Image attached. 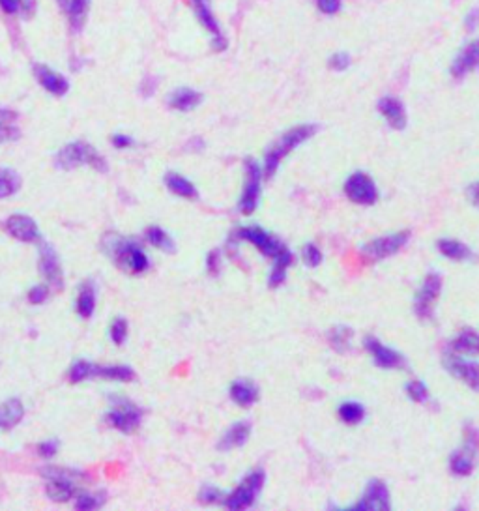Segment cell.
<instances>
[{"instance_id": "816d5d0a", "label": "cell", "mask_w": 479, "mask_h": 511, "mask_svg": "<svg viewBox=\"0 0 479 511\" xmlns=\"http://www.w3.org/2000/svg\"><path fill=\"white\" fill-rule=\"evenodd\" d=\"M0 8L6 13L19 12V0H0Z\"/></svg>"}, {"instance_id": "7dc6e473", "label": "cell", "mask_w": 479, "mask_h": 511, "mask_svg": "<svg viewBox=\"0 0 479 511\" xmlns=\"http://www.w3.org/2000/svg\"><path fill=\"white\" fill-rule=\"evenodd\" d=\"M57 449H58L57 440H45L38 446V454L41 455V457H45V459H49V457H53V455L57 454Z\"/></svg>"}, {"instance_id": "7bdbcfd3", "label": "cell", "mask_w": 479, "mask_h": 511, "mask_svg": "<svg viewBox=\"0 0 479 511\" xmlns=\"http://www.w3.org/2000/svg\"><path fill=\"white\" fill-rule=\"evenodd\" d=\"M348 66H350V55H348V53L339 51L335 53V55H332V58H330V68H332V70L345 71Z\"/></svg>"}, {"instance_id": "5bb4252c", "label": "cell", "mask_w": 479, "mask_h": 511, "mask_svg": "<svg viewBox=\"0 0 479 511\" xmlns=\"http://www.w3.org/2000/svg\"><path fill=\"white\" fill-rule=\"evenodd\" d=\"M238 240H243V242H250L255 245L256 250L261 251L262 255L270 257V259H275L279 255L287 245L281 243L275 236H272L266 230L259 229V227H245V229H240L236 232Z\"/></svg>"}, {"instance_id": "f6af8a7d", "label": "cell", "mask_w": 479, "mask_h": 511, "mask_svg": "<svg viewBox=\"0 0 479 511\" xmlns=\"http://www.w3.org/2000/svg\"><path fill=\"white\" fill-rule=\"evenodd\" d=\"M49 298V287L45 285H36L28 290V301L30 304H44Z\"/></svg>"}, {"instance_id": "8992f818", "label": "cell", "mask_w": 479, "mask_h": 511, "mask_svg": "<svg viewBox=\"0 0 479 511\" xmlns=\"http://www.w3.org/2000/svg\"><path fill=\"white\" fill-rule=\"evenodd\" d=\"M479 447V431L467 427V442L449 457V468L455 476H470L476 468V455Z\"/></svg>"}, {"instance_id": "d6a6232c", "label": "cell", "mask_w": 479, "mask_h": 511, "mask_svg": "<svg viewBox=\"0 0 479 511\" xmlns=\"http://www.w3.org/2000/svg\"><path fill=\"white\" fill-rule=\"evenodd\" d=\"M337 414L341 422L348 423V425H358V423L364 422L365 409L364 405L358 401H345L341 402Z\"/></svg>"}, {"instance_id": "74e56055", "label": "cell", "mask_w": 479, "mask_h": 511, "mask_svg": "<svg viewBox=\"0 0 479 511\" xmlns=\"http://www.w3.org/2000/svg\"><path fill=\"white\" fill-rule=\"evenodd\" d=\"M92 365L90 362L86 360H79L75 364L71 365L70 373H68V378H70V382L77 384V382H83V380H88L92 378Z\"/></svg>"}, {"instance_id": "7c38bea8", "label": "cell", "mask_w": 479, "mask_h": 511, "mask_svg": "<svg viewBox=\"0 0 479 511\" xmlns=\"http://www.w3.org/2000/svg\"><path fill=\"white\" fill-rule=\"evenodd\" d=\"M444 367L449 375L459 378L467 384L468 388L473 391H479V364L476 362H468L460 354H446L444 356Z\"/></svg>"}, {"instance_id": "ffe728a7", "label": "cell", "mask_w": 479, "mask_h": 511, "mask_svg": "<svg viewBox=\"0 0 479 511\" xmlns=\"http://www.w3.org/2000/svg\"><path fill=\"white\" fill-rule=\"evenodd\" d=\"M378 111L384 116V120L390 124L393 129H404L406 126V109L401 100L386 96L378 102Z\"/></svg>"}, {"instance_id": "cb8c5ba5", "label": "cell", "mask_w": 479, "mask_h": 511, "mask_svg": "<svg viewBox=\"0 0 479 511\" xmlns=\"http://www.w3.org/2000/svg\"><path fill=\"white\" fill-rule=\"evenodd\" d=\"M451 351L460 356H476L479 354V333L472 328H467L451 341Z\"/></svg>"}, {"instance_id": "277c9868", "label": "cell", "mask_w": 479, "mask_h": 511, "mask_svg": "<svg viewBox=\"0 0 479 511\" xmlns=\"http://www.w3.org/2000/svg\"><path fill=\"white\" fill-rule=\"evenodd\" d=\"M408 238L410 232H406V230L386 234V236L373 238L370 242H367L361 248V257L367 262H380L403 250L406 242H408Z\"/></svg>"}, {"instance_id": "c3c4849f", "label": "cell", "mask_w": 479, "mask_h": 511, "mask_svg": "<svg viewBox=\"0 0 479 511\" xmlns=\"http://www.w3.org/2000/svg\"><path fill=\"white\" fill-rule=\"evenodd\" d=\"M206 266L210 270L212 275H218L219 268H221V257H219V251H212L208 259H206Z\"/></svg>"}, {"instance_id": "8d00e7d4", "label": "cell", "mask_w": 479, "mask_h": 511, "mask_svg": "<svg viewBox=\"0 0 479 511\" xmlns=\"http://www.w3.org/2000/svg\"><path fill=\"white\" fill-rule=\"evenodd\" d=\"M21 178L10 169H0V198L10 197L19 189Z\"/></svg>"}, {"instance_id": "e0dca14e", "label": "cell", "mask_w": 479, "mask_h": 511, "mask_svg": "<svg viewBox=\"0 0 479 511\" xmlns=\"http://www.w3.org/2000/svg\"><path fill=\"white\" fill-rule=\"evenodd\" d=\"M34 75L39 81V84L44 86L49 94L53 96H64L66 92L70 90V83L64 75H60L58 71L47 68L45 64L34 66Z\"/></svg>"}, {"instance_id": "d590c367", "label": "cell", "mask_w": 479, "mask_h": 511, "mask_svg": "<svg viewBox=\"0 0 479 511\" xmlns=\"http://www.w3.org/2000/svg\"><path fill=\"white\" fill-rule=\"evenodd\" d=\"M147 240L152 243L153 248H158V250L167 251V253L174 251L173 238L169 236L161 227H150V229L147 230Z\"/></svg>"}, {"instance_id": "7a4b0ae2", "label": "cell", "mask_w": 479, "mask_h": 511, "mask_svg": "<svg viewBox=\"0 0 479 511\" xmlns=\"http://www.w3.org/2000/svg\"><path fill=\"white\" fill-rule=\"evenodd\" d=\"M103 248H105V251H107L113 259H115L116 264H118L122 270H126V272L142 274V272H147L148 266H150V261H148L147 253H144L137 243L131 242V240L118 238L116 234H113V236L103 240Z\"/></svg>"}, {"instance_id": "8fae6325", "label": "cell", "mask_w": 479, "mask_h": 511, "mask_svg": "<svg viewBox=\"0 0 479 511\" xmlns=\"http://www.w3.org/2000/svg\"><path fill=\"white\" fill-rule=\"evenodd\" d=\"M105 420H107L111 427L129 435V433L137 431L139 425H141V412L131 402L120 399V401H116V405H113V409L107 412Z\"/></svg>"}, {"instance_id": "60d3db41", "label": "cell", "mask_w": 479, "mask_h": 511, "mask_svg": "<svg viewBox=\"0 0 479 511\" xmlns=\"http://www.w3.org/2000/svg\"><path fill=\"white\" fill-rule=\"evenodd\" d=\"M103 504V496H97L94 492H81L77 494L75 508L77 510H96L97 505Z\"/></svg>"}, {"instance_id": "db71d44e", "label": "cell", "mask_w": 479, "mask_h": 511, "mask_svg": "<svg viewBox=\"0 0 479 511\" xmlns=\"http://www.w3.org/2000/svg\"><path fill=\"white\" fill-rule=\"evenodd\" d=\"M34 0H21L19 2V8H23V12L26 13V15H32L34 13Z\"/></svg>"}, {"instance_id": "6da1fadb", "label": "cell", "mask_w": 479, "mask_h": 511, "mask_svg": "<svg viewBox=\"0 0 479 511\" xmlns=\"http://www.w3.org/2000/svg\"><path fill=\"white\" fill-rule=\"evenodd\" d=\"M314 133H317V126H313V124H301V126H296V128L285 131V133L268 148V152H266L264 165H262L264 174H266L268 178L270 176H274L279 163L287 158L288 154L292 152L294 148L300 147V145H303L306 141H309Z\"/></svg>"}, {"instance_id": "836d02e7", "label": "cell", "mask_w": 479, "mask_h": 511, "mask_svg": "<svg viewBox=\"0 0 479 511\" xmlns=\"http://www.w3.org/2000/svg\"><path fill=\"white\" fill-rule=\"evenodd\" d=\"M15 118L17 115L12 111L0 109V142L13 141L19 137V129L15 126Z\"/></svg>"}, {"instance_id": "44dd1931", "label": "cell", "mask_w": 479, "mask_h": 511, "mask_svg": "<svg viewBox=\"0 0 479 511\" xmlns=\"http://www.w3.org/2000/svg\"><path fill=\"white\" fill-rule=\"evenodd\" d=\"M479 66V39L472 41V44H468L462 51L457 55V58L453 60V64H451V73L453 77H464L467 73H470L472 70H476Z\"/></svg>"}, {"instance_id": "7402d4cb", "label": "cell", "mask_w": 479, "mask_h": 511, "mask_svg": "<svg viewBox=\"0 0 479 511\" xmlns=\"http://www.w3.org/2000/svg\"><path fill=\"white\" fill-rule=\"evenodd\" d=\"M200 102H203V94L193 89H185V86L171 92V96L167 100L171 109L182 111V113H185V111H193L195 107H198V103Z\"/></svg>"}, {"instance_id": "f5cc1de1", "label": "cell", "mask_w": 479, "mask_h": 511, "mask_svg": "<svg viewBox=\"0 0 479 511\" xmlns=\"http://www.w3.org/2000/svg\"><path fill=\"white\" fill-rule=\"evenodd\" d=\"M468 197H470V201L473 203V206H478L479 208V182H476V184H472L468 187Z\"/></svg>"}, {"instance_id": "f907efd6", "label": "cell", "mask_w": 479, "mask_h": 511, "mask_svg": "<svg viewBox=\"0 0 479 511\" xmlns=\"http://www.w3.org/2000/svg\"><path fill=\"white\" fill-rule=\"evenodd\" d=\"M478 25H479V10H472V12L467 15V19H464V26H467L468 30H476V26Z\"/></svg>"}, {"instance_id": "ac0fdd59", "label": "cell", "mask_w": 479, "mask_h": 511, "mask_svg": "<svg viewBox=\"0 0 479 511\" xmlns=\"http://www.w3.org/2000/svg\"><path fill=\"white\" fill-rule=\"evenodd\" d=\"M39 268H41V274H44L45 281L49 283L51 287H55L57 290L62 288V270H60V262H58L55 251H53L51 245L47 243H41V257H39Z\"/></svg>"}, {"instance_id": "f546056e", "label": "cell", "mask_w": 479, "mask_h": 511, "mask_svg": "<svg viewBox=\"0 0 479 511\" xmlns=\"http://www.w3.org/2000/svg\"><path fill=\"white\" fill-rule=\"evenodd\" d=\"M165 185L167 189L171 193H174L176 197L182 198H197V187L189 182L187 178H184L182 174L178 173H169L165 176Z\"/></svg>"}, {"instance_id": "b9f144b4", "label": "cell", "mask_w": 479, "mask_h": 511, "mask_svg": "<svg viewBox=\"0 0 479 511\" xmlns=\"http://www.w3.org/2000/svg\"><path fill=\"white\" fill-rule=\"evenodd\" d=\"M111 339L115 345H124V341L128 337V322L124 319H116L113 324H111Z\"/></svg>"}, {"instance_id": "ee69618b", "label": "cell", "mask_w": 479, "mask_h": 511, "mask_svg": "<svg viewBox=\"0 0 479 511\" xmlns=\"http://www.w3.org/2000/svg\"><path fill=\"white\" fill-rule=\"evenodd\" d=\"M200 500L205 504H216V502H225V494L216 487H205L200 491Z\"/></svg>"}, {"instance_id": "bcb514c9", "label": "cell", "mask_w": 479, "mask_h": 511, "mask_svg": "<svg viewBox=\"0 0 479 511\" xmlns=\"http://www.w3.org/2000/svg\"><path fill=\"white\" fill-rule=\"evenodd\" d=\"M317 6L322 13L333 15L341 10V0H317Z\"/></svg>"}, {"instance_id": "4316f807", "label": "cell", "mask_w": 479, "mask_h": 511, "mask_svg": "<svg viewBox=\"0 0 479 511\" xmlns=\"http://www.w3.org/2000/svg\"><path fill=\"white\" fill-rule=\"evenodd\" d=\"M250 433H251L250 423L245 422L234 423V425L223 435V438L219 442V447H221L223 452H229V449L243 446V444L247 442V438H250Z\"/></svg>"}, {"instance_id": "f35d334b", "label": "cell", "mask_w": 479, "mask_h": 511, "mask_svg": "<svg viewBox=\"0 0 479 511\" xmlns=\"http://www.w3.org/2000/svg\"><path fill=\"white\" fill-rule=\"evenodd\" d=\"M406 396H408L414 402H420V405L429 401L427 384L422 382V380H410V382L406 384Z\"/></svg>"}, {"instance_id": "3957f363", "label": "cell", "mask_w": 479, "mask_h": 511, "mask_svg": "<svg viewBox=\"0 0 479 511\" xmlns=\"http://www.w3.org/2000/svg\"><path fill=\"white\" fill-rule=\"evenodd\" d=\"M57 165L60 169H75V167L88 165L96 171H107V161L96 148L88 142L75 141L66 145L57 154Z\"/></svg>"}, {"instance_id": "484cf974", "label": "cell", "mask_w": 479, "mask_h": 511, "mask_svg": "<svg viewBox=\"0 0 479 511\" xmlns=\"http://www.w3.org/2000/svg\"><path fill=\"white\" fill-rule=\"evenodd\" d=\"M77 313L81 319H90L96 309V288L90 281H84L77 294Z\"/></svg>"}, {"instance_id": "4dcf8cb0", "label": "cell", "mask_w": 479, "mask_h": 511, "mask_svg": "<svg viewBox=\"0 0 479 511\" xmlns=\"http://www.w3.org/2000/svg\"><path fill=\"white\" fill-rule=\"evenodd\" d=\"M290 264H292V253H290L288 248H285V250L274 259V268H272L268 277L270 287H279V285L287 279V270Z\"/></svg>"}, {"instance_id": "603a6c76", "label": "cell", "mask_w": 479, "mask_h": 511, "mask_svg": "<svg viewBox=\"0 0 479 511\" xmlns=\"http://www.w3.org/2000/svg\"><path fill=\"white\" fill-rule=\"evenodd\" d=\"M58 4L66 13V17L70 21L73 30L83 28L84 21H86V13H88V0H58Z\"/></svg>"}, {"instance_id": "5b68a950", "label": "cell", "mask_w": 479, "mask_h": 511, "mask_svg": "<svg viewBox=\"0 0 479 511\" xmlns=\"http://www.w3.org/2000/svg\"><path fill=\"white\" fill-rule=\"evenodd\" d=\"M264 487V472L262 470H253L250 476H245L240 485L225 496L223 504L229 510H243V508H250L255 502L256 494L261 492Z\"/></svg>"}, {"instance_id": "ab89813d", "label": "cell", "mask_w": 479, "mask_h": 511, "mask_svg": "<svg viewBox=\"0 0 479 511\" xmlns=\"http://www.w3.org/2000/svg\"><path fill=\"white\" fill-rule=\"evenodd\" d=\"M301 259L306 262V266L317 268V266H320V262H322V251L314 243H307V245H303V250H301Z\"/></svg>"}, {"instance_id": "ba28073f", "label": "cell", "mask_w": 479, "mask_h": 511, "mask_svg": "<svg viewBox=\"0 0 479 511\" xmlns=\"http://www.w3.org/2000/svg\"><path fill=\"white\" fill-rule=\"evenodd\" d=\"M345 195L356 205L370 206L378 201V187L369 174L358 171L345 180Z\"/></svg>"}, {"instance_id": "83f0119b", "label": "cell", "mask_w": 479, "mask_h": 511, "mask_svg": "<svg viewBox=\"0 0 479 511\" xmlns=\"http://www.w3.org/2000/svg\"><path fill=\"white\" fill-rule=\"evenodd\" d=\"M25 416V407L19 399H10V401L0 405V429H12L23 420Z\"/></svg>"}, {"instance_id": "30bf717a", "label": "cell", "mask_w": 479, "mask_h": 511, "mask_svg": "<svg viewBox=\"0 0 479 511\" xmlns=\"http://www.w3.org/2000/svg\"><path fill=\"white\" fill-rule=\"evenodd\" d=\"M391 508V496L388 485L380 479H370L365 487L364 496L354 505L348 508V511H384Z\"/></svg>"}, {"instance_id": "d6986e66", "label": "cell", "mask_w": 479, "mask_h": 511, "mask_svg": "<svg viewBox=\"0 0 479 511\" xmlns=\"http://www.w3.org/2000/svg\"><path fill=\"white\" fill-rule=\"evenodd\" d=\"M47 496L55 502H68L73 499L75 494V483L70 476H66L64 472H53L47 478Z\"/></svg>"}, {"instance_id": "e575fe53", "label": "cell", "mask_w": 479, "mask_h": 511, "mask_svg": "<svg viewBox=\"0 0 479 511\" xmlns=\"http://www.w3.org/2000/svg\"><path fill=\"white\" fill-rule=\"evenodd\" d=\"M354 332L346 326H335L330 330V343L337 352H348L352 349Z\"/></svg>"}, {"instance_id": "1f68e13d", "label": "cell", "mask_w": 479, "mask_h": 511, "mask_svg": "<svg viewBox=\"0 0 479 511\" xmlns=\"http://www.w3.org/2000/svg\"><path fill=\"white\" fill-rule=\"evenodd\" d=\"M438 251L446 259H451V261H468L472 257L470 248L459 242V240H453V238H442L438 242Z\"/></svg>"}, {"instance_id": "681fc988", "label": "cell", "mask_w": 479, "mask_h": 511, "mask_svg": "<svg viewBox=\"0 0 479 511\" xmlns=\"http://www.w3.org/2000/svg\"><path fill=\"white\" fill-rule=\"evenodd\" d=\"M111 142H113L116 148H120V150H122V148L131 147V145H133V139H131L129 135L116 133V135H113V137H111Z\"/></svg>"}, {"instance_id": "4fadbf2b", "label": "cell", "mask_w": 479, "mask_h": 511, "mask_svg": "<svg viewBox=\"0 0 479 511\" xmlns=\"http://www.w3.org/2000/svg\"><path fill=\"white\" fill-rule=\"evenodd\" d=\"M365 351L369 352L373 362L382 367V369H403L406 365V360H404L403 354H399L395 349H390L386 346L380 341V339L373 337V335H367L364 341Z\"/></svg>"}, {"instance_id": "9c48e42d", "label": "cell", "mask_w": 479, "mask_h": 511, "mask_svg": "<svg viewBox=\"0 0 479 511\" xmlns=\"http://www.w3.org/2000/svg\"><path fill=\"white\" fill-rule=\"evenodd\" d=\"M442 290V277L435 272L425 275L422 287L417 290L414 298V311L420 319H431L433 317V309L438 300Z\"/></svg>"}, {"instance_id": "9a60e30c", "label": "cell", "mask_w": 479, "mask_h": 511, "mask_svg": "<svg viewBox=\"0 0 479 511\" xmlns=\"http://www.w3.org/2000/svg\"><path fill=\"white\" fill-rule=\"evenodd\" d=\"M191 2L198 21H200V25L205 26L206 30L212 34V44H214V47H216L218 51H223L227 41H225L223 32H221V28H219L216 15L212 12L210 0H191Z\"/></svg>"}, {"instance_id": "52a82bcc", "label": "cell", "mask_w": 479, "mask_h": 511, "mask_svg": "<svg viewBox=\"0 0 479 511\" xmlns=\"http://www.w3.org/2000/svg\"><path fill=\"white\" fill-rule=\"evenodd\" d=\"M262 167L255 160L245 161V184H243L242 198H240V212L250 216L256 210L262 187Z\"/></svg>"}, {"instance_id": "2e32d148", "label": "cell", "mask_w": 479, "mask_h": 511, "mask_svg": "<svg viewBox=\"0 0 479 511\" xmlns=\"http://www.w3.org/2000/svg\"><path fill=\"white\" fill-rule=\"evenodd\" d=\"M6 230L15 238V240H19V242L25 243L41 242V240H39V230L36 221H34L32 218H28V216H23V214H15L12 218H8Z\"/></svg>"}, {"instance_id": "f1b7e54d", "label": "cell", "mask_w": 479, "mask_h": 511, "mask_svg": "<svg viewBox=\"0 0 479 511\" xmlns=\"http://www.w3.org/2000/svg\"><path fill=\"white\" fill-rule=\"evenodd\" d=\"M230 397L240 407H251L259 399V390H256L255 384L250 382V380H236L230 386Z\"/></svg>"}, {"instance_id": "d4e9b609", "label": "cell", "mask_w": 479, "mask_h": 511, "mask_svg": "<svg viewBox=\"0 0 479 511\" xmlns=\"http://www.w3.org/2000/svg\"><path fill=\"white\" fill-rule=\"evenodd\" d=\"M92 378H105L116 382H129L133 380L135 373L126 365H92Z\"/></svg>"}]
</instances>
